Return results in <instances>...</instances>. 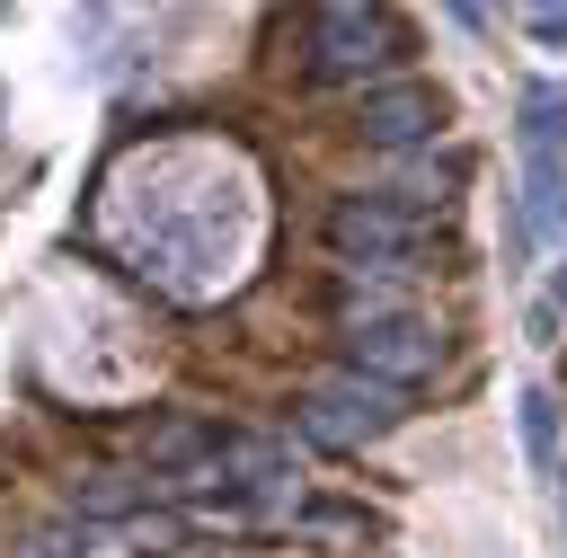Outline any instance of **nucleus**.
<instances>
[{
	"instance_id": "f257e3e1",
	"label": "nucleus",
	"mask_w": 567,
	"mask_h": 558,
	"mask_svg": "<svg viewBox=\"0 0 567 558\" xmlns=\"http://www.w3.org/2000/svg\"><path fill=\"white\" fill-rule=\"evenodd\" d=\"M328 248L346 257V275H408V257L425 248V213L390 195H346L328 213Z\"/></svg>"
},
{
	"instance_id": "f03ea898",
	"label": "nucleus",
	"mask_w": 567,
	"mask_h": 558,
	"mask_svg": "<svg viewBox=\"0 0 567 558\" xmlns=\"http://www.w3.org/2000/svg\"><path fill=\"white\" fill-rule=\"evenodd\" d=\"M301 434L310 443H381L399 416H408V390H390V381H363V372H328V381H310L301 390Z\"/></svg>"
},
{
	"instance_id": "7ed1b4c3",
	"label": "nucleus",
	"mask_w": 567,
	"mask_h": 558,
	"mask_svg": "<svg viewBox=\"0 0 567 558\" xmlns=\"http://www.w3.org/2000/svg\"><path fill=\"white\" fill-rule=\"evenodd\" d=\"M434 363H443L434 319H416V310H372V319H346V372L408 390V381H425Z\"/></svg>"
},
{
	"instance_id": "20e7f679",
	"label": "nucleus",
	"mask_w": 567,
	"mask_h": 558,
	"mask_svg": "<svg viewBox=\"0 0 567 558\" xmlns=\"http://www.w3.org/2000/svg\"><path fill=\"white\" fill-rule=\"evenodd\" d=\"M390 62V18L381 9H319L310 18V71L319 80H363Z\"/></svg>"
},
{
	"instance_id": "39448f33",
	"label": "nucleus",
	"mask_w": 567,
	"mask_h": 558,
	"mask_svg": "<svg viewBox=\"0 0 567 558\" xmlns=\"http://www.w3.org/2000/svg\"><path fill=\"white\" fill-rule=\"evenodd\" d=\"M363 142H381V151H408V142H434V124H443V89H425V80H381V89H363Z\"/></svg>"
},
{
	"instance_id": "423d86ee",
	"label": "nucleus",
	"mask_w": 567,
	"mask_h": 558,
	"mask_svg": "<svg viewBox=\"0 0 567 558\" xmlns=\"http://www.w3.org/2000/svg\"><path fill=\"white\" fill-rule=\"evenodd\" d=\"M159 496V478H133V469H97V478H71V523H142Z\"/></svg>"
},
{
	"instance_id": "0eeeda50",
	"label": "nucleus",
	"mask_w": 567,
	"mask_h": 558,
	"mask_svg": "<svg viewBox=\"0 0 567 558\" xmlns=\"http://www.w3.org/2000/svg\"><path fill=\"white\" fill-rule=\"evenodd\" d=\"M567 221V151H532V204L523 230H558Z\"/></svg>"
},
{
	"instance_id": "6e6552de",
	"label": "nucleus",
	"mask_w": 567,
	"mask_h": 558,
	"mask_svg": "<svg viewBox=\"0 0 567 558\" xmlns=\"http://www.w3.org/2000/svg\"><path fill=\"white\" fill-rule=\"evenodd\" d=\"M9 558H97V549H89V523H71V514H62V523L18 531V549H9Z\"/></svg>"
},
{
	"instance_id": "1a4fd4ad",
	"label": "nucleus",
	"mask_w": 567,
	"mask_h": 558,
	"mask_svg": "<svg viewBox=\"0 0 567 558\" xmlns=\"http://www.w3.org/2000/svg\"><path fill=\"white\" fill-rule=\"evenodd\" d=\"M567 142V97L558 89H532L523 97V151H558Z\"/></svg>"
},
{
	"instance_id": "9d476101",
	"label": "nucleus",
	"mask_w": 567,
	"mask_h": 558,
	"mask_svg": "<svg viewBox=\"0 0 567 558\" xmlns=\"http://www.w3.org/2000/svg\"><path fill=\"white\" fill-rule=\"evenodd\" d=\"M523 452L540 469H558V407H549V390H523Z\"/></svg>"
},
{
	"instance_id": "9b49d317",
	"label": "nucleus",
	"mask_w": 567,
	"mask_h": 558,
	"mask_svg": "<svg viewBox=\"0 0 567 558\" xmlns=\"http://www.w3.org/2000/svg\"><path fill=\"white\" fill-rule=\"evenodd\" d=\"M523 27H532V35H540V44H567V9H532V18H523Z\"/></svg>"
},
{
	"instance_id": "f8f14e48",
	"label": "nucleus",
	"mask_w": 567,
	"mask_h": 558,
	"mask_svg": "<svg viewBox=\"0 0 567 558\" xmlns=\"http://www.w3.org/2000/svg\"><path fill=\"white\" fill-rule=\"evenodd\" d=\"M558 301H567V266H558Z\"/></svg>"
}]
</instances>
